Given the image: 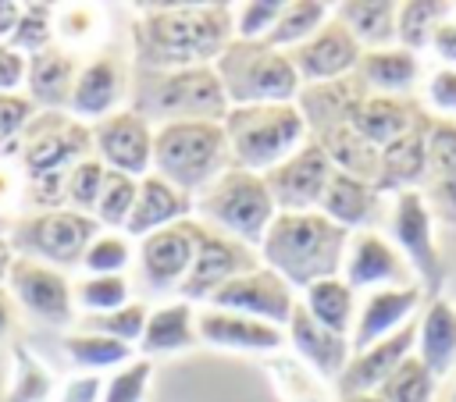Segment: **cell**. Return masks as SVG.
I'll return each mask as SVG.
<instances>
[{"label": "cell", "instance_id": "obj_12", "mask_svg": "<svg viewBox=\"0 0 456 402\" xmlns=\"http://www.w3.org/2000/svg\"><path fill=\"white\" fill-rule=\"evenodd\" d=\"M93 157L118 174L146 178L153 171V125L132 107L93 125Z\"/></svg>", "mask_w": 456, "mask_h": 402}, {"label": "cell", "instance_id": "obj_20", "mask_svg": "<svg viewBox=\"0 0 456 402\" xmlns=\"http://www.w3.org/2000/svg\"><path fill=\"white\" fill-rule=\"evenodd\" d=\"M413 345H417V320H410V324H403L395 334H388V338H381V342H374V345L353 352L349 366H346L342 377H338L342 395H346V398H353V395H374V391L392 377V370H395L406 356H413Z\"/></svg>", "mask_w": 456, "mask_h": 402}, {"label": "cell", "instance_id": "obj_54", "mask_svg": "<svg viewBox=\"0 0 456 402\" xmlns=\"http://www.w3.org/2000/svg\"><path fill=\"white\" fill-rule=\"evenodd\" d=\"M431 46H435V53H438L449 68H456V18H445V21L435 28Z\"/></svg>", "mask_w": 456, "mask_h": 402}, {"label": "cell", "instance_id": "obj_36", "mask_svg": "<svg viewBox=\"0 0 456 402\" xmlns=\"http://www.w3.org/2000/svg\"><path fill=\"white\" fill-rule=\"evenodd\" d=\"M328 18H331L328 14V4H321V0H285V14L278 18V25L264 39V46H271V50H292V46L306 43Z\"/></svg>", "mask_w": 456, "mask_h": 402}, {"label": "cell", "instance_id": "obj_58", "mask_svg": "<svg viewBox=\"0 0 456 402\" xmlns=\"http://www.w3.org/2000/svg\"><path fill=\"white\" fill-rule=\"evenodd\" d=\"M349 402H381V398H378V395H353Z\"/></svg>", "mask_w": 456, "mask_h": 402}, {"label": "cell", "instance_id": "obj_50", "mask_svg": "<svg viewBox=\"0 0 456 402\" xmlns=\"http://www.w3.org/2000/svg\"><path fill=\"white\" fill-rule=\"evenodd\" d=\"M424 100H428V107L438 110L442 117H456V68L442 64V68L428 78Z\"/></svg>", "mask_w": 456, "mask_h": 402}, {"label": "cell", "instance_id": "obj_32", "mask_svg": "<svg viewBox=\"0 0 456 402\" xmlns=\"http://www.w3.org/2000/svg\"><path fill=\"white\" fill-rule=\"evenodd\" d=\"M395 14H399V4H388V0H346V4H338V21L367 50H385V46L399 43L395 39Z\"/></svg>", "mask_w": 456, "mask_h": 402}, {"label": "cell", "instance_id": "obj_29", "mask_svg": "<svg viewBox=\"0 0 456 402\" xmlns=\"http://www.w3.org/2000/svg\"><path fill=\"white\" fill-rule=\"evenodd\" d=\"M314 142L324 149V157L331 160L335 171L353 174V178H363V181L374 185L381 149H374V146H370L363 135H356L346 121H328V125H321V135H317Z\"/></svg>", "mask_w": 456, "mask_h": 402}, {"label": "cell", "instance_id": "obj_1", "mask_svg": "<svg viewBox=\"0 0 456 402\" xmlns=\"http://www.w3.org/2000/svg\"><path fill=\"white\" fill-rule=\"evenodd\" d=\"M235 39V11L224 4L160 7L135 21L142 71H178L214 64Z\"/></svg>", "mask_w": 456, "mask_h": 402}, {"label": "cell", "instance_id": "obj_42", "mask_svg": "<svg viewBox=\"0 0 456 402\" xmlns=\"http://www.w3.org/2000/svg\"><path fill=\"white\" fill-rule=\"evenodd\" d=\"M53 14H57L53 4H21V18H18L7 46L18 50V53H25V57L50 50L57 43V36H53Z\"/></svg>", "mask_w": 456, "mask_h": 402}, {"label": "cell", "instance_id": "obj_9", "mask_svg": "<svg viewBox=\"0 0 456 402\" xmlns=\"http://www.w3.org/2000/svg\"><path fill=\"white\" fill-rule=\"evenodd\" d=\"M86 157H93V125L71 117L68 110H39L18 139V164L25 181L71 171Z\"/></svg>", "mask_w": 456, "mask_h": 402}, {"label": "cell", "instance_id": "obj_43", "mask_svg": "<svg viewBox=\"0 0 456 402\" xmlns=\"http://www.w3.org/2000/svg\"><path fill=\"white\" fill-rule=\"evenodd\" d=\"M146 317H150V306L139 302V299H132V302L121 306V310L82 317L78 331H96V334L118 338V342H125V345H139V338H142V331H146Z\"/></svg>", "mask_w": 456, "mask_h": 402}, {"label": "cell", "instance_id": "obj_18", "mask_svg": "<svg viewBox=\"0 0 456 402\" xmlns=\"http://www.w3.org/2000/svg\"><path fill=\"white\" fill-rule=\"evenodd\" d=\"M388 228H392V238L399 242V253L417 270L420 285H435L438 281V249H435L431 206H428L424 192H417V189L399 192Z\"/></svg>", "mask_w": 456, "mask_h": 402}, {"label": "cell", "instance_id": "obj_23", "mask_svg": "<svg viewBox=\"0 0 456 402\" xmlns=\"http://www.w3.org/2000/svg\"><path fill=\"white\" fill-rule=\"evenodd\" d=\"M78 60L71 57V50L64 46H50L43 53L28 57V71H25V96L39 107V110H68L75 78H78Z\"/></svg>", "mask_w": 456, "mask_h": 402}, {"label": "cell", "instance_id": "obj_28", "mask_svg": "<svg viewBox=\"0 0 456 402\" xmlns=\"http://www.w3.org/2000/svg\"><path fill=\"white\" fill-rule=\"evenodd\" d=\"M417 53L406 46H385V50H363L356 64V78L367 92L378 96H399L417 82Z\"/></svg>", "mask_w": 456, "mask_h": 402}, {"label": "cell", "instance_id": "obj_52", "mask_svg": "<svg viewBox=\"0 0 456 402\" xmlns=\"http://www.w3.org/2000/svg\"><path fill=\"white\" fill-rule=\"evenodd\" d=\"M25 71H28V57L11 50L7 43H0V96L4 92H21L25 89Z\"/></svg>", "mask_w": 456, "mask_h": 402}, {"label": "cell", "instance_id": "obj_35", "mask_svg": "<svg viewBox=\"0 0 456 402\" xmlns=\"http://www.w3.org/2000/svg\"><path fill=\"white\" fill-rule=\"evenodd\" d=\"M68 359L82 370V374H100V370H118L125 363H132V345L96 334V331H68L61 338Z\"/></svg>", "mask_w": 456, "mask_h": 402}, {"label": "cell", "instance_id": "obj_2", "mask_svg": "<svg viewBox=\"0 0 456 402\" xmlns=\"http://www.w3.org/2000/svg\"><path fill=\"white\" fill-rule=\"evenodd\" d=\"M349 235L353 231L338 228L321 210L274 213L267 235L260 242V260L278 277H285L292 288L306 292L314 281L338 277L346 249H349Z\"/></svg>", "mask_w": 456, "mask_h": 402}, {"label": "cell", "instance_id": "obj_47", "mask_svg": "<svg viewBox=\"0 0 456 402\" xmlns=\"http://www.w3.org/2000/svg\"><path fill=\"white\" fill-rule=\"evenodd\" d=\"M150 374H153V363L142 356V359H132L125 366H118L107 381H103V395L100 402H142L146 398V388H150Z\"/></svg>", "mask_w": 456, "mask_h": 402}, {"label": "cell", "instance_id": "obj_56", "mask_svg": "<svg viewBox=\"0 0 456 402\" xmlns=\"http://www.w3.org/2000/svg\"><path fill=\"white\" fill-rule=\"evenodd\" d=\"M14 327V299L7 295V288H0V342L11 334Z\"/></svg>", "mask_w": 456, "mask_h": 402}, {"label": "cell", "instance_id": "obj_49", "mask_svg": "<svg viewBox=\"0 0 456 402\" xmlns=\"http://www.w3.org/2000/svg\"><path fill=\"white\" fill-rule=\"evenodd\" d=\"M456 171V117H438L428 125V174Z\"/></svg>", "mask_w": 456, "mask_h": 402}, {"label": "cell", "instance_id": "obj_11", "mask_svg": "<svg viewBox=\"0 0 456 402\" xmlns=\"http://www.w3.org/2000/svg\"><path fill=\"white\" fill-rule=\"evenodd\" d=\"M214 310H228V313H242L253 320H264L271 327H289V317L296 310V288L278 277L271 267H253L239 277H232L228 285H221L210 299Z\"/></svg>", "mask_w": 456, "mask_h": 402}, {"label": "cell", "instance_id": "obj_6", "mask_svg": "<svg viewBox=\"0 0 456 402\" xmlns=\"http://www.w3.org/2000/svg\"><path fill=\"white\" fill-rule=\"evenodd\" d=\"M196 210L207 217V228L242 242L256 245L264 242L278 206L264 185V174L242 171V167H224L207 189L196 192Z\"/></svg>", "mask_w": 456, "mask_h": 402}, {"label": "cell", "instance_id": "obj_13", "mask_svg": "<svg viewBox=\"0 0 456 402\" xmlns=\"http://www.w3.org/2000/svg\"><path fill=\"white\" fill-rule=\"evenodd\" d=\"M299 82H306L310 89L314 85H331V82H342L356 71L360 57H363V46L353 39V32L338 21V14H331L306 43L285 50Z\"/></svg>", "mask_w": 456, "mask_h": 402}, {"label": "cell", "instance_id": "obj_21", "mask_svg": "<svg viewBox=\"0 0 456 402\" xmlns=\"http://www.w3.org/2000/svg\"><path fill=\"white\" fill-rule=\"evenodd\" d=\"M356 135H363L374 149H385L392 146L395 139H403L406 132H413L420 121H417V110L410 100H399V96H378V92H367L360 89L353 96V103L346 107V117H342Z\"/></svg>", "mask_w": 456, "mask_h": 402}, {"label": "cell", "instance_id": "obj_33", "mask_svg": "<svg viewBox=\"0 0 456 402\" xmlns=\"http://www.w3.org/2000/svg\"><path fill=\"white\" fill-rule=\"evenodd\" d=\"M374 185L363 181V178H353V174H342V171H331V181L321 196V213L328 221H335L338 228L346 231H360V224L367 221L370 206H374Z\"/></svg>", "mask_w": 456, "mask_h": 402}, {"label": "cell", "instance_id": "obj_17", "mask_svg": "<svg viewBox=\"0 0 456 402\" xmlns=\"http://www.w3.org/2000/svg\"><path fill=\"white\" fill-rule=\"evenodd\" d=\"M196 242H200V224L196 221H178L171 228H160L153 235H146L139 242V270L142 281L157 292H167L185 281L192 256H196Z\"/></svg>", "mask_w": 456, "mask_h": 402}, {"label": "cell", "instance_id": "obj_3", "mask_svg": "<svg viewBox=\"0 0 456 402\" xmlns=\"http://www.w3.org/2000/svg\"><path fill=\"white\" fill-rule=\"evenodd\" d=\"M224 139L235 167L267 174L299 146H306V114L296 103L232 107L224 117Z\"/></svg>", "mask_w": 456, "mask_h": 402}, {"label": "cell", "instance_id": "obj_55", "mask_svg": "<svg viewBox=\"0 0 456 402\" xmlns=\"http://www.w3.org/2000/svg\"><path fill=\"white\" fill-rule=\"evenodd\" d=\"M18 18H21V4H18V0H0V43L11 39Z\"/></svg>", "mask_w": 456, "mask_h": 402}, {"label": "cell", "instance_id": "obj_45", "mask_svg": "<svg viewBox=\"0 0 456 402\" xmlns=\"http://www.w3.org/2000/svg\"><path fill=\"white\" fill-rule=\"evenodd\" d=\"M103 181H107V167H103L96 157L78 160V164L68 171V210H78V213H89V217H93Z\"/></svg>", "mask_w": 456, "mask_h": 402}, {"label": "cell", "instance_id": "obj_44", "mask_svg": "<svg viewBox=\"0 0 456 402\" xmlns=\"http://www.w3.org/2000/svg\"><path fill=\"white\" fill-rule=\"evenodd\" d=\"M128 263H132V242H128V235L125 231H100L89 242V249H86V256H82L78 267L86 274H121Z\"/></svg>", "mask_w": 456, "mask_h": 402}, {"label": "cell", "instance_id": "obj_34", "mask_svg": "<svg viewBox=\"0 0 456 402\" xmlns=\"http://www.w3.org/2000/svg\"><path fill=\"white\" fill-rule=\"evenodd\" d=\"M303 310L328 331L335 334H346L353 331V320H356V292L342 281V277H324V281H314L306 292H303Z\"/></svg>", "mask_w": 456, "mask_h": 402}, {"label": "cell", "instance_id": "obj_38", "mask_svg": "<svg viewBox=\"0 0 456 402\" xmlns=\"http://www.w3.org/2000/svg\"><path fill=\"white\" fill-rule=\"evenodd\" d=\"M449 11H452V4H438V0H406V4H399V14H395L399 46H406V50L428 46L435 28L449 18Z\"/></svg>", "mask_w": 456, "mask_h": 402}, {"label": "cell", "instance_id": "obj_46", "mask_svg": "<svg viewBox=\"0 0 456 402\" xmlns=\"http://www.w3.org/2000/svg\"><path fill=\"white\" fill-rule=\"evenodd\" d=\"M36 114H39V107L25 92L0 96V157H18V139Z\"/></svg>", "mask_w": 456, "mask_h": 402}, {"label": "cell", "instance_id": "obj_26", "mask_svg": "<svg viewBox=\"0 0 456 402\" xmlns=\"http://www.w3.org/2000/svg\"><path fill=\"white\" fill-rule=\"evenodd\" d=\"M189 196L178 192L175 185H167L160 174H146L139 178V196H135V206L128 213V224H125V235L128 238H146L160 228H171L178 221H185L189 213Z\"/></svg>", "mask_w": 456, "mask_h": 402}, {"label": "cell", "instance_id": "obj_57", "mask_svg": "<svg viewBox=\"0 0 456 402\" xmlns=\"http://www.w3.org/2000/svg\"><path fill=\"white\" fill-rule=\"evenodd\" d=\"M11 260H14V249H11V242H7V238H0V288H4V281H7Z\"/></svg>", "mask_w": 456, "mask_h": 402}, {"label": "cell", "instance_id": "obj_19", "mask_svg": "<svg viewBox=\"0 0 456 402\" xmlns=\"http://www.w3.org/2000/svg\"><path fill=\"white\" fill-rule=\"evenodd\" d=\"M125 89H128L125 64L114 53H100L78 68V78H75V89L68 100V114L86 125L89 121L96 125V121L110 117L114 110H121L118 103H121Z\"/></svg>", "mask_w": 456, "mask_h": 402}, {"label": "cell", "instance_id": "obj_48", "mask_svg": "<svg viewBox=\"0 0 456 402\" xmlns=\"http://www.w3.org/2000/svg\"><path fill=\"white\" fill-rule=\"evenodd\" d=\"M285 14V0H249L235 14V39L242 43H264L278 18Z\"/></svg>", "mask_w": 456, "mask_h": 402}, {"label": "cell", "instance_id": "obj_31", "mask_svg": "<svg viewBox=\"0 0 456 402\" xmlns=\"http://www.w3.org/2000/svg\"><path fill=\"white\" fill-rule=\"evenodd\" d=\"M200 334H196V317H192V302H164L157 310H150L146 317V331L139 338V349L142 356H157V352H178V349H189L196 345Z\"/></svg>", "mask_w": 456, "mask_h": 402}, {"label": "cell", "instance_id": "obj_15", "mask_svg": "<svg viewBox=\"0 0 456 402\" xmlns=\"http://www.w3.org/2000/svg\"><path fill=\"white\" fill-rule=\"evenodd\" d=\"M253 253L249 245L200 224V242H196V256H192V267L185 274V281L178 285V299L182 302H192V299H210L221 285H228L232 277L253 270Z\"/></svg>", "mask_w": 456, "mask_h": 402}, {"label": "cell", "instance_id": "obj_39", "mask_svg": "<svg viewBox=\"0 0 456 402\" xmlns=\"http://www.w3.org/2000/svg\"><path fill=\"white\" fill-rule=\"evenodd\" d=\"M11 384L4 402H50L53 398V377L50 370L18 342L11 349Z\"/></svg>", "mask_w": 456, "mask_h": 402}, {"label": "cell", "instance_id": "obj_5", "mask_svg": "<svg viewBox=\"0 0 456 402\" xmlns=\"http://www.w3.org/2000/svg\"><path fill=\"white\" fill-rule=\"evenodd\" d=\"M132 110L142 114L150 125L153 117L164 125V121H224L232 107L214 64H203L178 71H142Z\"/></svg>", "mask_w": 456, "mask_h": 402}, {"label": "cell", "instance_id": "obj_37", "mask_svg": "<svg viewBox=\"0 0 456 402\" xmlns=\"http://www.w3.org/2000/svg\"><path fill=\"white\" fill-rule=\"evenodd\" d=\"M71 295H75V306L82 310V317H93V313H110V310L128 306L132 285L125 274H82L71 285Z\"/></svg>", "mask_w": 456, "mask_h": 402}, {"label": "cell", "instance_id": "obj_8", "mask_svg": "<svg viewBox=\"0 0 456 402\" xmlns=\"http://www.w3.org/2000/svg\"><path fill=\"white\" fill-rule=\"evenodd\" d=\"M100 235V224L89 213L78 210H28L18 213L7 242L14 249V256H28L39 260L46 267H75L82 263L89 242Z\"/></svg>", "mask_w": 456, "mask_h": 402}, {"label": "cell", "instance_id": "obj_27", "mask_svg": "<svg viewBox=\"0 0 456 402\" xmlns=\"http://www.w3.org/2000/svg\"><path fill=\"white\" fill-rule=\"evenodd\" d=\"M428 178V125H417L403 139L381 149L374 192H406Z\"/></svg>", "mask_w": 456, "mask_h": 402}, {"label": "cell", "instance_id": "obj_30", "mask_svg": "<svg viewBox=\"0 0 456 402\" xmlns=\"http://www.w3.org/2000/svg\"><path fill=\"white\" fill-rule=\"evenodd\" d=\"M417 356L424 366L442 377L456 363V306L445 299H431L417 320Z\"/></svg>", "mask_w": 456, "mask_h": 402}, {"label": "cell", "instance_id": "obj_40", "mask_svg": "<svg viewBox=\"0 0 456 402\" xmlns=\"http://www.w3.org/2000/svg\"><path fill=\"white\" fill-rule=\"evenodd\" d=\"M135 196H139V178L107 171V181H103V189H100L93 221H96L100 228H107V231H125L128 213H132V206H135Z\"/></svg>", "mask_w": 456, "mask_h": 402}, {"label": "cell", "instance_id": "obj_25", "mask_svg": "<svg viewBox=\"0 0 456 402\" xmlns=\"http://www.w3.org/2000/svg\"><path fill=\"white\" fill-rule=\"evenodd\" d=\"M285 331H289L296 352H299L317 374H324V377H342V370H346L349 359H353V345H349L346 334H335V331L321 327V324L303 310V302H296V310H292Z\"/></svg>", "mask_w": 456, "mask_h": 402}, {"label": "cell", "instance_id": "obj_16", "mask_svg": "<svg viewBox=\"0 0 456 402\" xmlns=\"http://www.w3.org/2000/svg\"><path fill=\"white\" fill-rule=\"evenodd\" d=\"M342 281L356 292H378V288H403V285H420L413 281V267L406 263V256L378 231H353L349 235V249L342 260Z\"/></svg>", "mask_w": 456, "mask_h": 402}, {"label": "cell", "instance_id": "obj_53", "mask_svg": "<svg viewBox=\"0 0 456 402\" xmlns=\"http://www.w3.org/2000/svg\"><path fill=\"white\" fill-rule=\"evenodd\" d=\"M103 395V377L100 374H75L61 384L57 402H100Z\"/></svg>", "mask_w": 456, "mask_h": 402}, {"label": "cell", "instance_id": "obj_51", "mask_svg": "<svg viewBox=\"0 0 456 402\" xmlns=\"http://www.w3.org/2000/svg\"><path fill=\"white\" fill-rule=\"evenodd\" d=\"M428 206H435V213L449 224H456V171L449 174H431V196Z\"/></svg>", "mask_w": 456, "mask_h": 402}, {"label": "cell", "instance_id": "obj_7", "mask_svg": "<svg viewBox=\"0 0 456 402\" xmlns=\"http://www.w3.org/2000/svg\"><path fill=\"white\" fill-rule=\"evenodd\" d=\"M214 71L224 85L228 107L253 103H292L299 92V75L285 50H271L264 43L232 39L228 50L214 60Z\"/></svg>", "mask_w": 456, "mask_h": 402}, {"label": "cell", "instance_id": "obj_4", "mask_svg": "<svg viewBox=\"0 0 456 402\" xmlns=\"http://www.w3.org/2000/svg\"><path fill=\"white\" fill-rule=\"evenodd\" d=\"M228 157L224 121H164L153 128V174L178 192L207 189Z\"/></svg>", "mask_w": 456, "mask_h": 402}, {"label": "cell", "instance_id": "obj_22", "mask_svg": "<svg viewBox=\"0 0 456 402\" xmlns=\"http://www.w3.org/2000/svg\"><path fill=\"white\" fill-rule=\"evenodd\" d=\"M420 295L424 288L420 285H403V288H378L363 299V306L356 310V320H353V352L395 334L403 324L413 320V310L420 306Z\"/></svg>", "mask_w": 456, "mask_h": 402}, {"label": "cell", "instance_id": "obj_14", "mask_svg": "<svg viewBox=\"0 0 456 402\" xmlns=\"http://www.w3.org/2000/svg\"><path fill=\"white\" fill-rule=\"evenodd\" d=\"M331 171L335 167L324 157V149L317 142H306L289 160L271 167L264 174V185H267L278 213H310L321 206V196L331 181Z\"/></svg>", "mask_w": 456, "mask_h": 402}, {"label": "cell", "instance_id": "obj_24", "mask_svg": "<svg viewBox=\"0 0 456 402\" xmlns=\"http://www.w3.org/2000/svg\"><path fill=\"white\" fill-rule=\"evenodd\" d=\"M196 334L210 345L221 349H246V352H271L285 342L281 327H271L264 320L242 317V313H228V310H200L196 317Z\"/></svg>", "mask_w": 456, "mask_h": 402}, {"label": "cell", "instance_id": "obj_41", "mask_svg": "<svg viewBox=\"0 0 456 402\" xmlns=\"http://www.w3.org/2000/svg\"><path fill=\"white\" fill-rule=\"evenodd\" d=\"M374 395L381 402H431V395H435V374L424 366L420 356H406Z\"/></svg>", "mask_w": 456, "mask_h": 402}, {"label": "cell", "instance_id": "obj_59", "mask_svg": "<svg viewBox=\"0 0 456 402\" xmlns=\"http://www.w3.org/2000/svg\"><path fill=\"white\" fill-rule=\"evenodd\" d=\"M452 402H456V391H452Z\"/></svg>", "mask_w": 456, "mask_h": 402}, {"label": "cell", "instance_id": "obj_10", "mask_svg": "<svg viewBox=\"0 0 456 402\" xmlns=\"http://www.w3.org/2000/svg\"><path fill=\"white\" fill-rule=\"evenodd\" d=\"M4 288L18 310H25L32 320H39L46 327H68L75 320L71 281L57 267H46L28 256H14Z\"/></svg>", "mask_w": 456, "mask_h": 402}]
</instances>
